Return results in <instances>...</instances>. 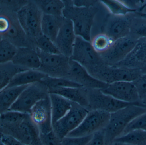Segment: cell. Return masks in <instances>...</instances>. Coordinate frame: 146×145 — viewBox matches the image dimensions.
I'll return each instance as SVG.
<instances>
[{"mask_svg": "<svg viewBox=\"0 0 146 145\" xmlns=\"http://www.w3.org/2000/svg\"><path fill=\"white\" fill-rule=\"evenodd\" d=\"M70 58L81 64L92 75L106 63L93 49L90 42L78 36L76 38Z\"/></svg>", "mask_w": 146, "mask_h": 145, "instance_id": "cell-4", "label": "cell"}, {"mask_svg": "<svg viewBox=\"0 0 146 145\" xmlns=\"http://www.w3.org/2000/svg\"><path fill=\"white\" fill-rule=\"evenodd\" d=\"M4 134L10 135L27 145H42L40 131L31 120L30 115L21 122L14 124H1Z\"/></svg>", "mask_w": 146, "mask_h": 145, "instance_id": "cell-5", "label": "cell"}, {"mask_svg": "<svg viewBox=\"0 0 146 145\" xmlns=\"http://www.w3.org/2000/svg\"><path fill=\"white\" fill-rule=\"evenodd\" d=\"M41 83L46 87L48 90L64 87H82L81 85L67 78L47 76Z\"/></svg>", "mask_w": 146, "mask_h": 145, "instance_id": "cell-28", "label": "cell"}, {"mask_svg": "<svg viewBox=\"0 0 146 145\" xmlns=\"http://www.w3.org/2000/svg\"><path fill=\"white\" fill-rule=\"evenodd\" d=\"M64 17H57L43 14L41 21L42 34L54 43L61 26Z\"/></svg>", "mask_w": 146, "mask_h": 145, "instance_id": "cell-23", "label": "cell"}, {"mask_svg": "<svg viewBox=\"0 0 146 145\" xmlns=\"http://www.w3.org/2000/svg\"><path fill=\"white\" fill-rule=\"evenodd\" d=\"M88 145H106L104 129L94 133Z\"/></svg>", "mask_w": 146, "mask_h": 145, "instance_id": "cell-39", "label": "cell"}, {"mask_svg": "<svg viewBox=\"0 0 146 145\" xmlns=\"http://www.w3.org/2000/svg\"><path fill=\"white\" fill-rule=\"evenodd\" d=\"M115 66L141 69L146 66V38L137 40L133 50L123 61Z\"/></svg>", "mask_w": 146, "mask_h": 145, "instance_id": "cell-18", "label": "cell"}, {"mask_svg": "<svg viewBox=\"0 0 146 145\" xmlns=\"http://www.w3.org/2000/svg\"><path fill=\"white\" fill-rule=\"evenodd\" d=\"M113 16H126L138 12L127 6L123 1H100Z\"/></svg>", "mask_w": 146, "mask_h": 145, "instance_id": "cell-26", "label": "cell"}, {"mask_svg": "<svg viewBox=\"0 0 146 145\" xmlns=\"http://www.w3.org/2000/svg\"><path fill=\"white\" fill-rule=\"evenodd\" d=\"M130 35L137 39L146 38V18L136 13L131 15Z\"/></svg>", "mask_w": 146, "mask_h": 145, "instance_id": "cell-31", "label": "cell"}, {"mask_svg": "<svg viewBox=\"0 0 146 145\" xmlns=\"http://www.w3.org/2000/svg\"><path fill=\"white\" fill-rule=\"evenodd\" d=\"M66 78L87 89L101 90L105 89L108 85L92 76L85 68L71 58L70 69Z\"/></svg>", "mask_w": 146, "mask_h": 145, "instance_id": "cell-15", "label": "cell"}, {"mask_svg": "<svg viewBox=\"0 0 146 145\" xmlns=\"http://www.w3.org/2000/svg\"><path fill=\"white\" fill-rule=\"evenodd\" d=\"M146 112V108L131 105L111 113L108 124L104 129L106 145L123 134L127 125L135 117Z\"/></svg>", "mask_w": 146, "mask_h": 145, "instance_id": "cell-2", "label": "cell"}, {"mask_svg": "<svg viewBox=\"0 0 146 145\" xmlns=\"http://www.w3.org/2000/svg\"><path fill=\"white\" fill-rule=\"evenodd\" d=\"M137 40L130 35L113 42L108 50L100 54L105 63L115 66L123 61L131 52Z\"/></svg>", "mask_w": 146, "mask_h": 145, "instance_id": "cell-11", "label": "cell"}, {"mask_svg": "<svg viewBox=\"0 0 146 145\" xmlns=\"http://www.w3.org/2000/svg\"><path fill=\"white\" fill-rule=\"evenodd\" d=\"M134 130L146 131V112L133 119L127 125L123 134Z\"/></svg>", "mask_w": 146, "mask_h": 145, "instance_id": "cell-35", "label": "cell"}, {"mask_svg": "<svg viewBox=\"0 0 146 145\" xmlns=\"http://www.w3.org/2000/svg\"><path fill=\"white\" fill-rule=\"evenodd\" d=\"M12 62L27 69L38 70L41 66L40 59L37 49L31 47H19Z\"/></svg>", "mask_w": 146, "mask_h": 145, "instance_id": "cell-19", "label": "cell"}, {"mask_svg": "<svg viewBox=\"0 0 146 145\" xmlns=\"http://www.w3.org/2000/svg\"></svg>", "mask_w": 146, "mask_h": 145, "instance_id": "cell-47", "label": "cell"}, {"mask_svg": "<svg viewBox=\"0 0 146 145\" xmlns=\"http://www.w3.org/2000/svg\"><path fill=\"white\" fill-rule=\"evenodd\" d=\"M76 37L72 22L65 18L54 42L60 54L71 57Z\"/></svg>", "mask_w": 146, "mask_h": 145, "instance_id": "cell-17", "label": "cell"}, {"mask_svg": "<svg viewBox=\"0 0 146 145\" xmlns=\"http://www.w3.org/2000/svg\"><path fill=\"white\" fill-rule=\"evenodd\" d=\"M141 74L140 69L120 67L105 64L95 73L93 76L109 84L119 81L133 82Z\"/></svg>", "mask_w": 146, "mask_h": 145, "instance_id": "cell-10", "label": "cell"}, {"mask_svg": "<svg viewBox=\"0 0 146 145\" xmlns=\"http://www.w3.org/2000/svg\"><path fill=\"white\" fill-rule=\"evenodd\" d=\"M113 142L131 145H140L146 142V131L134 130L117 137Z\"/></svg>", "mask_w": 146, "mask_h": 145, "instance_id": "cell-29", "label": "cell"}, {"mask_svg": "<svg viewBox=\"0 0 146 145\" xmlns=\"http://www.w3.org/2000/svg\"><path fill=\"white\" fill-rule=\"evenodd\" d=\"M97 1H73V5L78 7H88L96 6Z\"/></svg>", "mask_w": 146, "mask_h": 145, "instance_id": "cell-41", "label": "cell"}, {"mask_svg": "<svg viewBox=\"0 0 146 145\" xmlns=\"http://www.w3.org/2000/svg\"><path fill=\"white\" fill-rule=\"evenodd\" d=\"M138 105L146 108V96L140 99V101L138 102Z\"/></svg>", "mask_w": 146, "mask_h": 145, "instance_id": "cell-42", "label": "cell"}, {"mask_svg": "<svg viewBox=\"0 0 146 145\" xmlns=\"http://www.w3.org/2000/svg\"><path fill=\"white\" fill-rule=\"evenodd\" d=\"M89 111L87 108L73 103L69 112L53 124L54 131L62 140L78 127Z\"/></svg>", "mask_w": 146, "mask_h": 145, "instance_id": "cell-9", "label": "cell"}, {"mask_svg": "<svg viewBox=\"0 0 146 145\" xmlns=\"http://www.w3.org/2000/svg\"><path fill=\"white\" fill-rule=\"evenodd\" d=\"M29 114L15 111L8 110L1 114V124H14L25 120Z\"/></svg>", "mask_w": 146, "mask_h": 145, "instance_id": "cell-34", "label": "cell"}, {"mask_svg": "<svg viewBox=\"0 0 146 145\" xmlns=\"http://www.w3.org/2000/svg\"><path fill=\"white\" fill-rule=\"evenodd\" d=\"M43 13L34 1H27L17 13V19L26 36L32 43L42 35Z\"/></svg>", "mask_w": 146, "mask_h": 145, "instance_id": "cell-3", "label": "cell"}, {"mask_svg": "<svg viewBox=\"0 0 146 145\" xmlns=\"http://www.w3.org/2000/svg\"><path fill=\"white\" fill-rule=\"evenodd\" d=\"M109 145H131L129 144H125V143H122V142H113L109 144Z\"/></svg>", "mask_w": 146, "mask_h": 145, "instance_id": "cell-43", "label": "cell"}, {"mask_svg": "<svg viewBox=\"0 0 146 145\" xmlns=\"http://www.w3.org/2000/svg\"><path fill=\"white\" fill-rule=\"evenodd\" d=\"M1 145H5L4 144H3V143H2V142H1Z\"/></svg>", "mask_w": 146, "mask_h": 145, "instance_id": "cell-46", "label": "cell"}, {"mask_svg": "<svg viewBox=\"0 0 146 145\" xmlns=\"http://www.w3.org/2000/svg\"><path fill=\"white\" fill-rule=\"evenodd\" d=\"M17 47L7 39L1 38L0 42V64L12 61L17 54Z\"/></svg>", "mask_w": 146, "mask_h": 145, "instance_id": "cell-30", "label": "cell"}, {"mask_svg": "<svg viewBox=\"0 0 146 145\" xmlns=\"http://www.w3.org/2000/svg\"><path fill=\"white\" fill-rule=\"evenodd\" d=\"M113 42L106 34L102 32L97 34L91 39L90 43L95 51L101 54L108 50Z\"/></svg>", "mask_w": 146, "mask_h": 145, "instance_id": "cell-32", "label": "cell"}, {"mask_svg": "<svg viewBox=\"0 0 146 145\" xmlns=\"http://www.w3.org/2000/svg\"><path fill=\"white\" fill-rule=\"evenodd\" d=\"M132 14L126 16L111 14L103 26L102 33L106 34L114 41L129 36Z\"/></svg>", "mask_w": 146, "mask_h": 145, "instance_id": "cell-16", "label": "cell"}, {"mask_svg": "<svg viewBox=\"0 0 146 145\" xmlns=\"http://www.w3.org/2000/svg\"><path fill=\"white\" fill-rule=\"evenodd\" d=\"M137 14L142 17L145 18H146V13L144 12H137L136 13Z\"/></svg>", "mask_w": 146, "mask_h": 145, "instance_id": "cell-44", "label": "cell"}, {"mask_svg": "<svg viewBox=\"0 0 146 145\" xmlns=\"http://www.w3.org/2000/svg\"><path fill=\"white\" fill-rule=\"evenodd\" d=\"M36 48L43 53L48 54H61L55 43L43 34L35 41Z\"/></svg>", "mask_w": 146, "mask_h": 145, "instance_id": "cell-33", "label": "cell"}, {"mask_svg": "<svg viewBox=\"0 0 146 145\" xmlns=\"http://www.w3.org/2000/svg\"><path fill=\"white\" fill-rule=\"evenodd\" d=\"M93 134L84 136H66L61 140L62 145H88Z\"/></svg>", "mask_w": 146, "mask_h": 145, "instance_id": "cell-36", "label": "cell"}, {"mask_svg": "<svg viewBox=\"0 0 146 145\" xmlns=\"http://www.w3.org/2000/svg\"><path fill=\"white\" fill-rule=\"evenodd\" d=\"M47 76L46 74L39 70H25L15 75L6 87L29 85L34 83H41Z\"/></svg>", "mask_w": 146, "mask_h": 145, "instance_id": "cell-22", "label": "cell"}, {"mask_svg": "<svg viewBox=\"0 0 146 145\" xmlns=\"http://www.w3.org/2000/svg\"><path fill=\"white\" fill-rule=\"evenodd\" d=\"M141 72L142 74L146 73V66L141 68Z\"/></svg>", "mask_w": 146, "mask_h": 145, "instance_id": "cell-45", "label": "cell"}, {"mask_svg": "<svg viewBox=\"0 0 146 145\" xmlns=\"http://www.w3.org/2000/svg\"><path fill=\"white\" fill-rule=\"evenodd\" d=\"M87 89L89 107L92 110H100L111 114L131 105L135 104L119 101L105 94L101 90Z\"/></svg>", "mask_w": 146, "mask_h": 145, "instance_id": "cell-13", "label": "cell"}, {"mask_svg": "<svg viewBox=\"0 0 146 145\" xmlns=\"http://www.w3.org/2000/svg\"><path fill=\"white\" fill-rule=\"evenodd\" d=\"M49 97L53 125L69 112L72 108L73 103L62 96L55 93H49Z\"/></svg>", "mask_w": 146, "mask_h": 145, "instance_id": "cell-21", "label": "cell"}, {"mask_svg": "<svg viewBox=\"0 0 146 145\" xmlns=\"http://www.w3.org/2000/svg\"><path fill=\"white\" fill-rule=\"evenodd\" d=\"M36 49L41 61L40 67L37 70L51 77H67L70 58L62 54H46Z\"/></svg>", "mask_w": 146, "mask_h": 145, "instance_id": "cell-8", "label": "cell"}, {"mask_svg": "<svg viewBox=\"0 0 146 145\" xmlns=\"http://www.w3.org/2000/svg\"><path fill=\"white\" fill-rule=\"evenodd\" d=\"M29 85L6 87L0 92L1 114L10 109L23 92Z\"/></svg>", "mask_w": 146, "mask_h": 145, "instance_id": "cell-24", "label": "cell"}, {"mask_svg": "<svg viewBox=\"0 0 146 145\" xmlns=\"http://www.w3.org/2000/svg\"><path fill=\"white\" fill-rule=\"evenodd\" d=\"M49 93L58 94L82 107H89L88 89L82 87H64L48 90Z\"/></svg>", "mask_w": 146, "mask_h": 145, "instance_id": "cell-20", "label": "cell"}, {"mask_svg": "<svg viewBox=\"0 0 146 145\" xmlns=\"http://www.w3.org/2000/svg\"><path fill=\"white\" fill-rule=\"evenodd\" d=\"M103 93L125 103L138 105L140 97L133 82L116 81L108 84L105 89L101 90Z\"/></svg>", "mask_w": 146, "mask_h": 145, "instance_id": "cell-14", "label": "cell"}, {"mask_svg": "<svg viewBox=\"0 0 146 145\" xmlns=\"http://www.w3.org/2000/svg\"><path fill=\"white\" fill-rule=\"evenodd\" d=\"M110 115L111 113L104 111L92 110L89 111L78 127L70 133L67 136H87L104 129L108 124Z\"/></svg>", "mask_w": 146, "mask_h": 145, "instance_id": "cell-7", "label": "cell"}, {"mask_svg": "<svg viewBox=\"0 0 146 145\" xmlns=\"http://www.w3.org/2000/svg\"><path fill=\"white\" fill-rule=\"evenodd\" d=\"M40 139L42 145H62V140L54 133V130L47 133H40Z\"/></svg>", "mask_w": 146, "mask_h": 145, "instance_id": "cell-37", "label": "cell"}, {"mask_svg": "<svg viewBox=\"0 0 146 145\" xmlns=\"http://www.w3.org/2000/svg\"><path fill=\"white\" fill-rule=\"evenodd\" d=\"M29 70L14 64L12 62L1 64L0 66V86L1 90L9 85L13 77L17 74Z\"/></svg>", "mask_w": 146, "mask_h": 145, "instance_id": "cell-25", "label": "cell"}, {"mask_svg": "<svg viewBox=\"0 0 146 145\" xmlns=\"http://www.w3.org/2000/svg\"><path fill=\"white\" fill-rule=\"evenodd\" d=\"M1 142L5 145H25L13 136L2 133L1 134Z\"/></svg>", "mask_w": 146, "mask_h": 145, "instance_id": "cell-40", "label": "cell"}, {"mask_svg": "<svg viewBox=\"0 0 146 145\" xmlns=\"http://www.w3.org/2000/svg\"><path fill=\"white\" fill-rule=\"evenodd\" d=\"M65 5L63 17L71 20L77 36L91 42V31L95 17L98 11L96 6L78 7L72 1H63Z\"/></svg>", "mask_w": 146, "mask_h": 145, "instance_id": "cell-1", "label": "cell"}, {"mask_svg": "<svg viewBox=\"0 0 146 145\" xmlns=\"http://www.w3.org/2000/svg\"><path fill=\"white\" fill-rule=\"evenodd\" d=\"M29 115L31 120L37 127L40 133L47 134L53 130L49 95L32 107Z\"/></svg>", "mask_w": 146, "mask_h": 145, "instance_id": "cell-12", "label": "cell"}, {"mask_svg": "<svg viewBox=\"0 0 146 145\" xmlns=\"http://www.w3.org/2000/svg\"><path fill=\"white\" fill-rule=\"evenodd\" d=\"M48 89L41 83L31 84L23 92L9 110L29 114L32 107L49 96Z\"/></svg>", "mask_w": 146, "mask_h": 145, "instance_id": "cell-6", "label": "cell"}, {"mask_svg": "<svg viewBox=\"0 0 146 145\" xmlns=\"http://www.w3.org/2000/svg\"><path fill=\"white\" fill-rule=\"evenodd\" d=\"M133 82L136 87L140 99L146 96V73L142 74Z\"/></svg>", "mask_w": 146, "mask_h": 145, "instance_id": "cell-38", "label": "cell"}, {"mask_svg": "<svg viewBox=\"0 0 146 145\" xmlns=\"http://www.w3.org/2000/svg\"><path fill=\"white\" fill-rule=\"evenodd\" d=\"M35 1L43 14L63 17L65 5L63 1Z\"/></svg>", "mask_w": 146, "mask_h": 145, "instance_id": "cell-27", "label": "cell"}]
</instances>
